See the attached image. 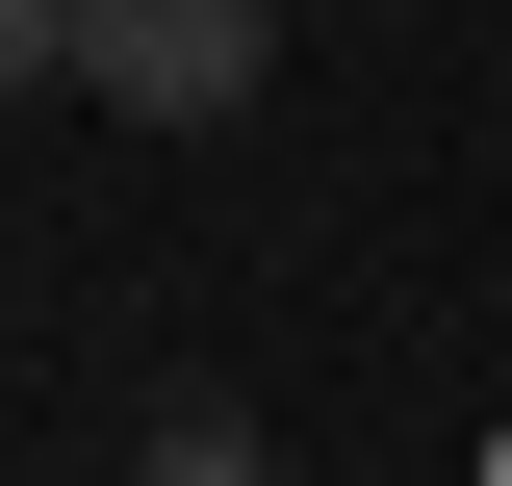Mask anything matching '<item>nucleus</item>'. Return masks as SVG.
<instances>
[{
  "label": "nucleus",
  "instance_id": "nucleus-1",
  "mask_svg": "<svg viewBox=\"0 0 512 486\" xmlns=\"http://www.w3.org/2000/svg\"><path fill=\"white\" fill-rule=\"evenodd\" d=\"M256 77H282V0H77V103L128 128H231Z\"/></svg>",
  "mask_w": 512,
  "mask_h": 486
},
{
  "label": "nucleus",
  "instance_id": "nucleus-2",
  "mask_svg": "<svg viewBox=\"0 0 512 486\" xmlns=\"http://www.w3.org/2000/svg\"><path fill=\"white\" fill-rule=\"evenodd\" d=\"M128 486H256V410H154V435H128Z\"/></svg>",
  "mask_w": 512,
  "mask_h": 486
},
{
  "label": "nucleus",
  "instance_id": "nucleus-3",
  "mask_svg": "<svg viewBox=\"0 0 512 486\" xmlns=\"http://www.w3.org/2000/svg\"><path fill=\"white\" fill-rule=\"evenodd\" d=\"M26 77H77V0H0V103H26Z\"/></svg>",
  "mask_w": 512,
  "mask_h": 486
}]
</instances>
